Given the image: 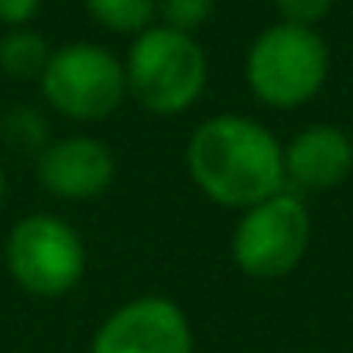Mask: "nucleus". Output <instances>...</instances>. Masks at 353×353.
I'll return each mask as SVG.
<instances>
[{
	"label": "nucleus",
	"mask_w": 353,
	"mask_h": 353,
	"mask_svg": "<svg viewBox=\"0 0 353 353\" xmlns=\"http://www.w3.org/2000/svg\"><path fill=\"white\" fill-rule=\"evenodd\" d=\"M185 168L203 196L247 210L285 189L278 137L257 120L220 114L203 120L185 144Z\"/></svg>",
	"instance_id": "obj_1"
},
{
	"label": "nucleus",
	"mask_w": 353,
	"mask_h": 353,
	"mask_svg": "<svg viewBox=\"0 0 353 353\" xmlns=\"http://www.w3.org/2000/svg\"><path fill=\"white\" fill-rule=\"evenodd\" d=\"M127 93L158 117L185 114L206 86L210 65L203 45L165 24H151L148 31L134 34L130 52L123 59Z\"/></svg>",
	"instance_id": "obj_2"
},
{
	"label": "nucleus",
	"mask_w": 353,
	"mask_h": 353,
	"mask_svg": "<svg viewBox=\"0 0 353 353\" xmlns=\"http://www.w3.org/2000/svg\"><path fill=\"white\" fill-rule=\"evenodd\" d=\"M243 72L261 103L292 110L323 90L330 76V45L316 28L281 21L254 38Z\"/></svg>",
	"instance_id": "obj_3"
},
{
	"label": "nucleus",
	"mask_w": 353,
	"mask_h": 353,
	"mask_svg": "<svg viewBox=\"0 0 353 353\" xmlns=\"http://www.w3.org/2000/svg\"><path fill=\"white\" fill-rule=\"evenodd\" d=\"M312 216L295 192H274L243 210L230 236V254L247 278L274 281L299 268L309 250Z\"/></svg>",
	"instance_id": "obj_4"
},
{
	"label": "nucleus",
	"mask_w": 353,
	"mask_h": 353,
	"mask_svg": "<svg viewBox=\"0 0 353 353\" xmlns=\"http://www.w3.org/2000/svg\"><path fill=\"white\" fill-rule=\"evenodd\" d=\"M38 83L48 107L69 120H107L127 97L123 62L90 41L52 48Z\"/></svg>",
	"instance_id": "obj_5"
},
{
	"label": "nucleus",
	"mask_w": 353,
	"mask_h": 353,
	"mask_svg": "<svg viewBox=\"0 0 353 353\" xmlns=\"http://www.w3.org/2000/svg\"><path fill=\"white\" fill-rule=\"evenodd\" d=\"M7 271L10 278L41 299H59L83 281L86 247L76 227L52 213H31L7 234Z\"/></svg>",
	"instance_id": "obj_6"
},
{
	"label": "nucleus",
	"mask_w": 353,
	"mask_h": 353,
	"mask_svg": "<svg viewBox=\"0 0 353 353\" xmlns=\"http://www.w3.org/2000/svg\"><path fill=\"white\" fill-rule=\"evenodd\" d=\"M90 353H196L185 312L161 295H141L97 330Z\"/></svg>",
	"instance_id": "obj_7"
},
{
	"label": "nucleus",
	"mask_w": 353,
	"mask_h": 353,
	"mask_svg": "<svg viewBox=\"0 0 353 353\" xmlns=\"http://www.w3.org/2000/svg\"><path fill=\"white\" fill-rule=\"evenodd\" d=\"M114 154L103 141L72 134L62 141H52L38 158V182L55 199L69 203H90L103 196L114 182Z\"/></svg>",
	"instance_id": "obj_8"
},
{
	"label": "nucleus",
	"mask_w": 353,
	"mask_h": 353,
	"mask_svg": "<svg viewBox=\"0 0 353 353\" xmlns=\"http://www.w3.org/2000/svg\"><path fill=\"white\" fill-rule=\"evenodd\" d=\"M285 161V185L299 192H323L336 189L353 172V141L347 130L333 123H312L281 148Z\"/></svg>",
	"instance_id": "obj_9"
},
{
	"label": "nucleus",
	"mask_w": 353,
	"mask_h": 353,
	"mask_svg": "<svg viewBox=\"0 0 353 353\" xmlns=\"http://www.w3.org/2000/svg\"><path fill=\"white\" fill-rule=\"evenodd\" d=\"M48 41L28 28H17V31H7L0 38V69L14 79H34L45 72L48 65Z\"/></svg>",
	"instance_id": "obj_10"
},
{
	"label": "nucleus",
	"mask_w": 353,
	"mask_h": 353,
	"mask_svg": "<svg viewBox=\"0 0 353 353\" xmlns=\"http://www.w3.org/2000/svg\"><path fill=\"white\" fill-rule=\"evenodd\" d=\"M90 17L117 34H141L158 17V0H86Z\"/></svg>",
	"instance_id": "obj_11"
},
{
	"label": "nucleus",
	"mask_w": 353,
	"mask_h": 353,
	"mask_svg": "<svg viewBox=\"0 0 353 353\" xmlns=\"http://www.w3.org/2000/svg\"><path fill=\"white\" fill-rule=\"evenodd\" d=\"M213 7L216 0H158V17L165 28L192 34L213 17Z\"/></svg>",
	"instance_id": "obj_12"
},
{
	"label": "nucleus",
	"mask_w": 353,
	"mask_h": 353,
	"mask_svg": "<svg viewBox=\"0 0 353 353\" xmlns=\"http://www.w3.org/2000/svg\"><path fill=\"white\" fill-rule=\"evenodd\" d=\"M281 21L288 24H302V28H316L330 10H333V0H274Z\"/></svg>",
	"instance_id": "obj_13"
},
{
	"label": "nucleus",
	"mask_w": 353,
	"mask_h": 353,
	"mask_svg": "<svg viewBox=\"0 0 353 353\" xmlns=\"http://www.w3.org/2000/svg\"><path fill=\"white\" fill-rule=\"evenodd\" d=\"M41 0H0V24L7 28H24L38 14Z\"/></svg>",
	"instance_id": "obj_14"
},
{
	"label": "nucleus",
	"mask_w": 353,
	"mask_h": 353,
	"mask_svg": "<svg viewBox=\"0 0 353 353\" xmlns=\"http://www.w3.org/2000/svg\"><path fill=\"white\" fill-rule=\"evenodd\" d=\"M3 192H7V182H3V168H0V206H3Z\"/></svg>",
	"instance_id": "obj_15"
}]
</instances>
